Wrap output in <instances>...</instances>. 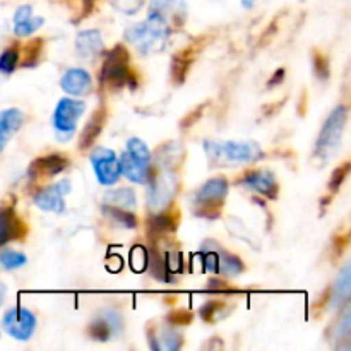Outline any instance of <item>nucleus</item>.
I'll return each instance as SVG.
<instances>
[{"label":"nucleus","instance_id":"34","mask_svg":"<svg viewBox=\"0 0 351 351\" xmlns=\"http://www.w3.org/2000/svg\"><path fill=\"white\" fill-rule=\"evenodd\" d=\"M314 71L319 75V79H328L329 75V67L328 60H326L322 55H315L314 57Z\"/></svg>","mask_w":351,"mask_h":351},{"label":"nucleus","instance_id":"30","mask_svg":"<svg viewBox=\"0 0 351 351\" xmlns=\"http://www.w3.org/2000/svg\"><path fill=\"white\" fill-rule=\"evenodd\" d=\"M130 264H132L134 271L141 273L147 267V252L143 247H136V249L130 252Z\"/></svg>","mask_w":351,"mask_h":351},{"label":"nucleus","instance_id":"10","mask_svg":"<svg viewBox=\"0 0 351 351\" xmlns=\"http://www.w3.org/2000/svg\"><path fill=\"white\" fill-rule=\"evenodd\" d=\"M240 185H243L249 191L257 192L267 199L278 197V182L271 171H250L240 180Z\"/></svg>","mask_w":351,"mask_h":351},{"label":"nucleus","instance_id":"8","mask_svg":"<svg viewBox=\"0 0 351 351\" xmlns=\"http://www.w3.org/2000/svg\"><path fill=\"white\" fill-rule=\"evenodd\" d=\"M178 180L175 173H161L151 182L149 192H147V204L151 211H160L163 209L171 199L175 197L177 192Z\"/></svg>","mask_w":351,"mask_h":351},{"label":"nucleus","instance_id":"31","mask_svg":"<svg viewBox=\"0 0 351 351\" xmlns=\"http://www.w3.org/2000/svg\"><path fill=\"white\" fill-rule=\"evenodd\" d=\"M204 256H202V263H204V269L209 273H218L219 269V254L215 250L202 249Z\"/></svg>","mask_w":351,"mask_h":351},{"label":"nucleus","instance_id":"15","mask_svg":"<svg viewBox=\"0 0 351 351\" xmlns=\"http://www.w3.org/2000/svg\"><path fill=\"white\" fill-rule=\"evenodd\" d=\"M24 123V113L17 108H9L0 112V153L5 149L7 143L16 136L17 130Z\"/></svg>","mask_w":351,"mask_h":351},{"label":"nucleus","instance_id":"6","mask_svg":"<svg viewBox=\"0 0 351 351\" xmlns=\"http://www.w3.org/2000/svg\"><path fill=\"white\" fill-rule=\"evenodd\" d=\"M3 329L17 341H27L36 331V317L24 307H14L3 314Z\"/></svg>","mask_w":351,"mask_h":351},{"label":"nucleus","instance_id":"37","mask_svg":"<svg viewBox=\"0 0 351 351\" xmlns=\"http://www.w3.org/2000/svg\"><path fill=\"white\" fill-rule=\"evenodd\" d=\"M5 293H7V287L0 281V307H2L3 300H5Z\"/></svg>","mask_w":351,"mask_h":351},{"label":"nucleus","instance_id":"17","mask_svg":"<svg viewBox=\"0 0 351 351\" xmlns=\"http://www.w3.org/2000/svg\"><path fill=\"white\" fill-rule=\"evenodd\" d=\"M69 161L65 156H60V154H50V156L38 158L29 168V173L36 175V177H53V175L60 173L67 168Z\"/></svg>","mask_w":351,"mask_h":351},{"label":"nucleus","instance_id":"5","mask_svg":"<svg viewBox=\"0 0 351 351\" xmlns=\"http://www.w3.org/2000/svg\"><path fill=\"white\" fill-rule=\"evenodd\" d=\"M101 79L103 82L113 86V88H120L130 79L129 53L122 45H117L113 50L108 51L105 64H103Z\"/></svg>","mask_w":351,"mask_h":351},{"label":"nucleus","instance_id":"22","mask_svg":"<svg viewBox=\"0 0 351 351\" xmlns=\"http://www.w3.org/2000/svg\"><path fill=\"white\" fill-rule=\"evenodd\" d=\"M103 213H105V215L108 216L115 225L122 226V228H127V230L136 228V216H134L130 211H123V209L105 206Z\"/></svg>","mask_w":351,"mask_h":351},{"label":"nucleus","instance_id":"3","mask_svg":"<svg viewBox=\"0 0 351 351\" xmlns=\"http://www.w3.org/2000/svg\"><path fill=\"white\" fill-rule=\"evenodd\" d=\"M346 120H348V108L346 106L339 105L338 108L332 110L331 115L324 122L321 134H319L317 143H315V160H319L321 163H328L329 160L336 156V153L341 147Z\"/></svg>","mask_w":351,"mask_h":351},{"label":"nucleus","instance_id":"18","mask_svg":"<svg viewBox=\"0 0 351 351\" xmlns=\"http://www.w3.org/2000/svg\"><path fill=\"white\" fill-rule=\"evenodd\" d=\"M105 120H106V112L103 108L96 110V112L93 113L91 120L86 123L84 130H82L81 134V139H79V146H81V149H88V147H91V144L95 143L96 137H98L99 132L103 130Z\"/></svg>","mask_w":351,"mask_h":351},{"label":"nucleus","instance_id":"27","mask_svg":"<svg viewBox=\"0 0 351 351\" xmlns=\"http://www.w3.org/2000/svg\"><path fill=\"white\" fill-rule=\"evenodd\" d=\"M26 264V256L16 250H3L0 252V266L5 271L17 269V267H23Z\"/></svg>","mask_w":351,"mask_h":351},{"label":"nucleus","instance_id":"12","mask_svg":"<svg viewBox=\"0 0 351 351\" xmlns=\"http://www.w3.org/2000/svg\"><path fill=\"white\" fill-rule=\"evenodd\" d=\"M120 170L122 173L129 178L134 184H146L149 182V165L147 161L141 160V158L134 156L129 151H123L122 158H120Z\"/></svg>","mask_w":351,"mask_h":351},{"label":"nucleus","instance_id":"7","mask_svg":"<svg viewBox=\"0 0 351 351\" xmlns=\"http://www.w3.org/2000/svg\"><path fill=\"white\" fill-rule=\"evenodd\" d=\"M91 165L95 168L96 178L101 185H115L119 182L122 170H120V161L112 149L106 147H96L91 153Z\"/></svg>","mask_w":351,"mask_h":351},{"label":"nucleus","instance_id":"11","mask_svg":"<svg viewBox=\"0 0 351 351\" xmlns=\"http://www.w3.org/2000/svg\"><path fill=\"white\" fill-rule=\"evenodd\" d=\"M60 88L64 89L67 95L72 96H86L91 93L93 89V81L91 75L88 71L81 67L69 69L60 79Z\"/></svg>","mask_w":351,"mask_h":351},{"label":"nucleus","instance_id":"16","mask_svg":"<svg viewBox=\"0 0 351 351\" xmlns=\"http://www.w3.org/2000/svg\"><path fill=\"white\" fill-rule=\"evenodd\" d=\"M34 204L40 209H43V211L55 213V215H62L65 209L64 194H62L60 189L57 187V184L51 185V187L41 189V191L34 195Z\"/></svg>","mask_w":351,"mask_h":351},{"label":"nucleus","instance_id":"1","mask_svg":"<svg viewBox=\"0 0 351 351\" xmlns=\"http://www.w3.org/2000/svg\"><path fill=\"white\" fill-rule=\"evenodd\" d=\"M204 151L209 163L215 167H237L264 158V151L259 144L240 141H204Z\"/></svg>","mask_w":351,"mask_h":351},{"label":"nucleus","instance_id":"28","mask_svg":"<svg viewBox=\"0 0 351 351\" xmlns=\"http://www.w3.org/2000/svg\"><path fill=\"white\" fill-rule=\"evenodd\" d=\"M127 151H129V153H132L134 156H137V158H141V160L151 163V153H149V149H147L146 143H143V141L137 139V137H132V139L127 141Z\"/></svg>","mask_w":351,"mask_h":351},{"label":"nucleus","instance_id":"29","mask_svg":"<svg viewBox=\"0 0 351 351\" xmlns=\"http://www.w3.org/2000/svg\"><path fill=\"white\" fill-rule=\"evenodd\" d=\"M165 267H167L168 274L173 276L175 273H182L184 269V259H182V254L178 252H167L163 257Z\"/></svg>","mask_w":351,"mask_h":351},{"label":"nucleus","instance_id":"23","mask_svg":"<svg viewBox=\"0 0 351 351\" xmlns=\"http://www.w3.org/2000/svg\"><path fill=\"white\" fill-rule=\"evenodd\" d=\"M243 271V263L237 256H219V269L218 273H223L225 276H237Z\"/></svg>","mask_w":351,"mask_h":351},{"label":"nucleus","instance_id":"33","mask_svg":"<svg viewBox=\"0 0 351 351\" xmlns=\"http://www.w3.org/2000/svg\"><path fill=\"white\" fill-rule=\"evenodd\" d=\"M112 2L113 5H115L119 10H122V12L132 14V12H137V10L143 7L144 0H112Z\"/></svg>","mask_w":351,"mask_h":351},{"label":"nucleus","instance_id":"2","mask_svg":"<svg viewBox=\"0 0 351 351\" xmlns=\"http://www.w3.org/2000/svg\"><path fill=\"white\" fill-rule=\"evenodd\" d=\"M170 27L167 21L158 14H149L146 21L139 24H134L125 31V40L136 48L139 53L151 55L161 51L167 45Z\"/></svg>","mask_w":351,"mask_h":351},{"label":"nucleus","instance_id":"19","mask_svg":"<svg viewBox=\"0 0 351 351\" xmlns=\"http://www.w3.org/2000/svg\"><path fill=\"white\" fill-rule=\"evenodd\" d=\"M105 206L123 209V211H132L136 208V194L132 189H113L103 195Z\"/></svg>","mask_w":351,"mask_h":351},{"label":"nucleus","instance_id":"36","mask_svg":"<svg viewBox=\"0 0 351 351\" xmlns=\"http://www.w3.org/2000/svg\"><path fill=\"white\" fill-rule=\"evenodd\" d=\"M31 12H33L31 5H21L19 9L16 10V14H14V24H17V23H21V21L27 19V17L31 16Z\"/></svg>","mask_w":351,"mask_h":351},{"label":"nucleus","instance_id":"14","mask_svg":"<svg viewBox=\"0 0 351 351\" xmlns=\"http://www.w3.org/2000/svg\"><path fill=\"white\" fill-rule=\"evenodd\" d=\"M24 232H26V226L17 218L12 208L0 209V247L5 245L10 240L21 239Z\"/></svg>","mask_w":351,"mask_h":351},{"label":"nucleus","instance_id":"35","mask_svg":"<svg viewBox=\"0 0 351 351\" xmlns=\"http://www.w3.org/2000/svg\"><path fill=\"white\" fill-rule=\"evenodd\" d=\"M219 302H209V304H206L204 307L201 308V315L204 321H213V319L216 317V312H218L219 308Z\"/></svg>","mask_w":351,"mask_h":351},{"label":"nucleus","instance_id":"25","mask_svg":"<svg viewBox=\"0 0 351 351\" xmlns=\"http://www.w3.org/2000/svg\"><path fill=\"white\" fill-rule=\"evenodd\" d=\"M17 64H19V50L16 47L3 50V53L0 55V72L5 75L12 74L16 71Z\"/></svg>","mask_w":351,"mask_h":351},{"label":"nucleus","instance_id":"13","mask_svg":"<svg viewBox=\"0 0 351 351\" xmlns=\"http://www.w3.org/2000/svg\"><path fill=\"white\" fill-rule=\"evenodd\" d=\"M75 50L82 58L88 60H95L98 55L103 53L105 50V43H103L101 33L98 29H86L81 31L75 38Z\"/></svg>","mask_w":351,"mask_h":351},{"label":"nucleus","instance_id":"9","mask_svg":"<svg viewBox=\"0 0 351 351\" xmlns=\"http://www.w3.org/2000/svg\"><path fill=\"white\" fill-rule=\"evenodd\" d=\"M226 194H228V182L223 177L211 178L206 182L195 194V204L201 206V213L213 211L215 208L223 204Z\"/></svg>","mask_w":351,"mask_h":351},{"label":"nucleus","instance_id":"26","mask_svg":"<svg viewBox=\"0 0 351 351\" xmlns=\"http://www.w3.org/2000/svg\"><path fill=\"white\" fill-rule=\"evenodd\" d=\"M45 19L43 17H27V19L21 21V23L14 24V33L16 36L23 38V36H29V34L36 33V29H40L43 26Z\"/></svg>","mask_w":351,"mask_h":351},{"label":"nucleus","instance_id":"38","mask_svg":"<svg viewBox=\"0 0 351 351\" xmlns=\"http://www.w3.org/2000/svg\"><path fill=\"white\" fill-rule=\"evenodd\" d=\"M242 5L247 7V9H250V7L254 5V0H242Z\"/></svg>","mask_w":351,"mask_h":351},{"label":"nucleus","instance_id":"20","mask_svg":"<svg viewBox=\"0 0 351 351\" xmlns=\"http://www.w3.org/2000/svg\"><path fill=\"white\" fill-rule=\"evenodd\" d=\"M350 285H351V278H350V266H345L339 273L338 280H336V287L335 291H332L331 297V305L332 308H339L343 304H346L350 298Z\"/></svg>","mask_w":351,"mask_h":351},{"label":"nucleus","instance_id":"24","mask_svg":"<svg viewBox=\"0 0 351 351\" xmlns=\"http://www.w3.org/2000/svg\"><path fill=\"white\" fill-rule=\"evenodd\" d=\"M175 230V221L171 216L168 215H154L149 219V232L154 235H165Z\"/></svg>","mask_w":351,"mask_h":351},{"label":"nucleus","instance_id":"32","mask_svg":"<svg viewBox=\"0 0 351 351\" xmlns=\"http://www.w3.org/2000/svg\"><path fill=\"white\" fill-rule=\"evenodd\" d=\"M348 170H350V165L345 163L341 168H338V170H336L335 173H332L331 180H329V187H331L332 192L339 191V187H341V185H343L345 178L348 177Z\"/></svg>","mask_w":351,"mask_h":351},{"label":"nucleus","instance_id":"21","mask_svg":"<svg viewBox=\"0 0 351 351\" xmlns=\"http://www.w3.org/2000/svg\"><path fill=\"white\" fill-rule=\"evenodd\" d=\"M151 12L158 14L165 21L168 17H177L178 14L184 17L185 3L184 0H151Z\"/></svg>","mask_w":351,"mask_h":351},{"label":"nucleus","instance_id":"4","mask_svg":"<svg viewBox=\"0 0 351 351\" xmlns=\"http://www.w3.org/2000/svg\"><path fill=\"white\" fill-rule=\"evenodd\" d=\"M86 103L79 101V99L64 98L58 101L57 108L53 112V127L55 136L60 143H67L75 132L79 119L84 113Z\"/></svg>","mask_w":351,"mask_h":351}]
</instances>
